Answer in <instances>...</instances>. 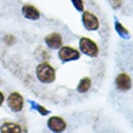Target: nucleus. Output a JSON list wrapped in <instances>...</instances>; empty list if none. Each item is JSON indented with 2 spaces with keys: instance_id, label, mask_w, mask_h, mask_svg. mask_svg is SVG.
<instances>
[{
  "instance_id": "1",
  "label": "nucleus",
  "mask_w": 133,
  "mask_h": 133,
  "mask_svg": "<svg viewBox=\"0 0 133 133\" xmlns=\"http://www.w3.org/2000/svg\"><path fill=\"white\" fill-rule=\"evenodd\" d=\"M37 76L43 83L50 84L55 80V70L47 63H43L37 68Z\"/></svg>"
},
{
  "instance_id": "2",
  "label": "nucleus",
  "mask_w": 133,
  "mask_h": 133,
  "mask_svg": "<svg viewBox=\"0 0 133 133\" xmlns=\"http://www.w3.org/2000/svg\"><path fill=\"white\" fill-rule=\"evenodd\" d=\"M80 49L84 54L90 57H97L98 54V47L92 40L87 37H82L80 39Z\"/></svg>"
},
{
  "instance_id": "3",
  "label": "nucleus",
  "mask_w": 133,
  "mask_h": 133,
  "mask_svg": "<svg viewBox=\"0 0 133 133\" xmlns=\"http://www.w3.org/2000/svg\"><path fill=\"white\" fill-rule=\"evenodd\" d=\"M83 23L85 28L89 31H96L99 27V22L97 17L89 11L84 12L83 15Z\"/></svg>"
},
{
  "instance_id": "4",
  "label": "nucleus",
  "mask_w": 133,
  "mask_h": 133,
  "mask_svg": "<svg viewBox=\"0 0 133 133\" xmlns=\"http://www.w3.org/2000/svg\"><path fill=\"white\" fill-rule=\"evenodd\" d=\"M59 57L63 61H71V60H77L80 57V53L76 49H73L71 47L65 46L60 50Z\"/></svg>"
},
{
  "instance_id": "5",
  "label": "nucleus",
  "mask_w": 133,
  "mask_h": 133,
  "mask_svg": "<svg viewBox=\"0 0 133 133\" xmlns=\"http://www.w3.org/2000/svg\"><path fill=\"white\" fill-rule=\"evenodd\" d=\"M116 85L117 89L122 91H129L132 85L131 79L129 75H127L126 73H121L117 77Z\"/></svg>"
},
{
  "instance_id": "6",
  "label": "nucleus",
  "mask_w": 133,
  "mask_h": 133,
  "mask_svg": "<svg viewBox=\"0 0 133 133\" xmlns=\"http://www.w3.org/2000/svg\"><path fill=\"white\" fill-rule=\"evenodd\" d=\"M8 104L12 110H14V111H19L23 108L24 99L19 93L14 92V93H12L9 96Z\"/></svg>"
},
{
  "instance_id": "7",
  "label": "nucleus",
  "mask_w": 133,
  "mask_h": 133,
  "mask_svg": "<svg viewBox=\"0 0 133 133\" xmlns=\"http://www.w3.org/2000/svg\"><path fill=\"white\" fill-rule=\"evenodd\" d=\"M48 126L53 131H62L66 128V124L61 117H51L48 121Z\"/></svg>"
},
{
  "instance_id": "8",
  "label": "nucleus",
  "mask_w": 133,
  "mask_h": 133,
  "mask_svg": "<svg viewBox=\"0 0 133 133\" xmlns=\"http://www.w3.org/2000/svg\"><path fill=\"white\" fill-rule=\"evenodd\" d=\"M45 42L50 48L57 49L62 45V37L58 33H51L46 37Z\"/></svg>"
},
{
  "instance_id": "9",
  "label": "nucleus",
  "mask_w": 133,
  "mask_h": 133,
  "mask_svg": "<svg viewBox=\"0 0 133 133\" xmlns=\"http://www.w3.org/2000/svg\"><path fill=\"white\" fill-rule=\"evenodd\" d=\"M23 15L26 18L32 19V20H36L37 18H39V12L32 5H25L23 7Z\"/></svg>"
},
{
  "instance_id": "10",
  "label": "nucleus",
  "mask_w": 133,
  "mask_h": 133,
  "mask_svg": "<svg viewBox=\"0 0 133 133\" xmlns=\"http://www.w3.org/2000/svg\"><path fill=\"white\" fill-rule=\"evenodd\" d=\"M1 131L10 133V132H20L21 129H20L19 125L12 124V123H5L4 124L2 125Z\"/></svg>"
},
{
  "instance_id": "11",
  "label": "nucleus",
  "mask_w": 133,
  "mask_h": 133,
  "mask_svg": "<svg viewBox=\"0 0 133 133\" xmlns=\"http://www.w3.org/2000/svg\"><path fill=\"white\" fill-rule=\"evenodd\" d=\"M91 86V81L90 78L88 77H85V78H83L81 81H80L78 86H77V91L81 93H85L90 90V88Z\"/></svg>"
},
{
  "instance_id": "12",
  "label": "nucleus",
  "mask_w": 133,
  "mask_h": 133,
  "mask_svg": "<svg viewBox=\"0 0 133 133\" xmlns=\"http://www.w3.org/2000/svg\"><path fill=\"white\" fill-rule=\"evenodd\" d=\"M71 1L75 5V7H76L78 11H83V10H84V4H83L82 0H71Z\"/></svg>"
},
{
  "instance_id": "13",
  "label": "nucleus",
  "mask_w": 133,
  "mask_h": 133,
  "mask_svg": "<svg viewBox=\"0 0 133 133\" xmlns=\"http://www.w3.org/2000/svg\"><path fill=\"white\" fill-rule=\"evenodd\" d=\"M110 3H111L112 6H113L114 8H118V7L121 6L122 1L121 0H110Z\"/></svg>"
},
{
  "instance_id": "14",
  "label": "nucleus",
  "mask_w": 133,
  "mask_h": 133,
  "mask_svg": "<svg viewBox=\"0 0 133 133\" xmlns=\"http://www.w3.org/2000/svg\"><path fill=\"white\" fill-rule=\"evenodd\" d=\"M38 110H39V111L42 113V115H46V113H48V111H47L46 110H44L42 106H38Z\"/></svg>"
},
{
  "instance_id": "15",
  "label": "nucleus",
  "mask_w": 133,
  "mask_h": 133,
  "mask_svg": "<svg viewBox=\"0 0 133 133\" xmlns=\"http://www.w3.org/2000/svg\"><path fill=\"white\" fill-rule=\"evenodd\" d=\"M4 100V95H3V94H2V92H1V91H0V105H1L2 104H3Z\"/></svg>"
}]
</instances>
